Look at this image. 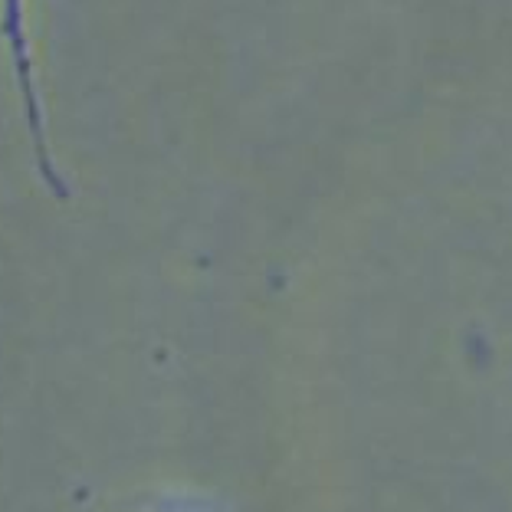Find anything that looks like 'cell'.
I'll return each mask as SVG.
<instances>
[{
	"mask_svg": "<svg viewBox=\"0 0 512 512\" xmlns=\"http://www.w3.org/2000/svg\"><path fill=\"white\" fill-rule=\"evenodd\" d=\"M0 37H4V43H7L10 73H14L17 92L23 99V112H27V128H30V138H33V155H37V161H40V174L56 194H66L60 171H56V165H53L50 142H46V115H43L37 66H33L27 0H0Z\"/></svg>",
	"mask_w": 512,
	"mask_h": 512,
	"instance_id": "6da1fadb",
	"label": "cell"
}]
</instances>
